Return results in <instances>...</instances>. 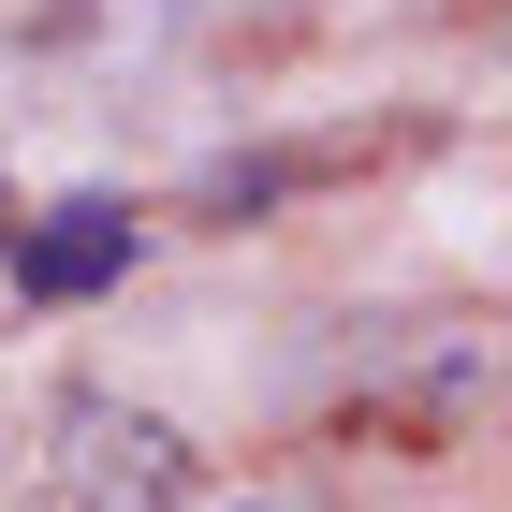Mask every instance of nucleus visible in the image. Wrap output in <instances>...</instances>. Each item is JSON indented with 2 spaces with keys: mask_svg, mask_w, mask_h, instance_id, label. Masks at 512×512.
I'll list each match as a JSON object with an SVG mask.
<instances>
[{
  "mask_svg": "<svg viewBox=\"0 0 512 512\" xmlns=\"http://www.w3.org/2000/svg\"><path fill=\"white\" fill-rule=\"evenodd\" d=\"M132 249H147V220H132L118 191H74V205L0 220V264H15V293H30V308H88V293H118Z\"/></svg>",
  "mask_w": 512,
  "mask_h": 512,
  "instance_id": "1",
  "label": "nucleus"
},
{
  "mask_svg": "<svg viewBox=\"0 0 512 512\" xmlns=\"http://www.w3.org/2000/svg\"><path fill=\"white\" fill-rule=\"evenodd\" d=\"M59 439H74V498H88V512H176V498H191V439L161 425V410L74 395V410H59Z\"/></svg>",
  "mask_w": 512,
  "mask_h": 512,
  "instance_id": "2",
  "label": "nucleus"
}]
</instances>
